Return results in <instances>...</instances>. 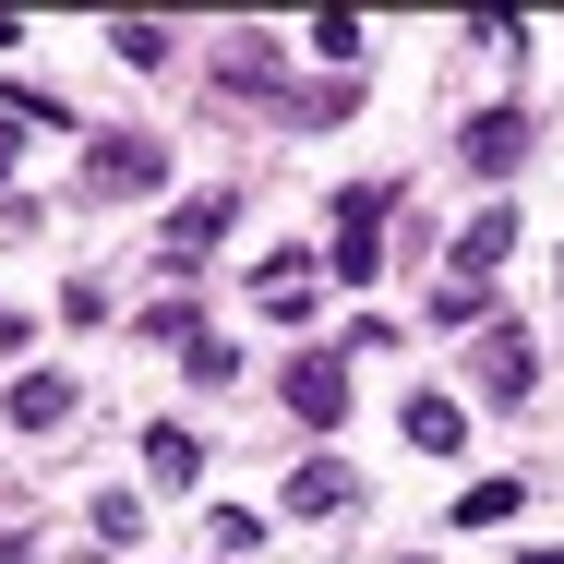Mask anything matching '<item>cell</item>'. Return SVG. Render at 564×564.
I'll list each match as a JSON object with an SVG mask.
<instances>
[{"label": "cell", "mask_w": 564, "mask_h": 564, "mask_svg": "<svg viewBox=\"0 0 564 564\" xmlns=\"http://www.w3.org/2000/svg\"><path fill=\"white\" fill-rule=\"evenodd\" d=\"M348 384H360L348 348H301V360H289V421H301V433H337V421H348Z\"/></svg>", "instance_id": "1"}, {"label": "cell", "mask_w": 564, "mask_h": 564, "mask_svg": "<svg viewBox=\"0 0 564 564\" xmlns=\"http://www.w3.org/2000/svg\"><path fill=\"white\" fill-rule=\"evenodd\" d=\"M372 240H384V193H348V205H337V252H325V276L372 289V276H384V252H372Z\"/></svg>", "instance_id": "2"}, {"label": "cell", "mask_w": 564, "mask_h": 564, "mask_svg": "<svg viewBox=\"0 0 564 564\" xmlns=\"http://www.w3.org/2000/svg\"><path fill=\"white\" fill-rule=\"evenodd\" d=\"M228 228V193H193V205H169V228H156V264H205Z\"/></svg>", "instance_id": "3"}, {"label": "cell", "mask_w": 564, "mask_h": 564, "mask_svg": "<svg viewBox=\"0 0 564 564\" xmlns=\"http://www.w3.org/2000/svg\"><path fill=\"white\" fill-rule=\"evenodd\" d=\"M456 156H468L480 181H505V169L529 156V120H517V109H480V120H468V132H456Z\"/></svg>", "instance_id": "4"}, {"label": "cell", "mask_w": 564, "mask_h": 564, "mask_svg": "<svg viewBox=\"0 0 564 564\" xmlns=\"http://www.w3.org/2000/svg\"><path fill=\"white\" fill-rule=\"evenodd\" d=\"M144 480H156V492H193V480H205V433L156 421V433H144Z\"/></svg>", "instance_id": "5"}, {"label": "cell", "mask_w": 564, "mask_h": 564, "mask_svg": "<svg viewBox=\"0 0 564 564\" xmlns=\"http://www.w3.org/2000/svg\"><path fill=\"white\" fill-rule=\"evenodd\" d=\"M505 252H517V217H505V205H480V217L456 228V276H480V289H492V264H505Z\"/></svg>", "instance_id": "6"}, {"label": "cell", "mask_w": 564, "mask_h": 564, "mask_svg": "<svg viewBox=\"0 0 564 564\" xmlns=\"http://www.w3.org/2000/svg\"><path fill=\"white\" fill-rule=\"evenodd\" d=\"M409 445H421V456H456V445H468V409L421 384V397H409Z\"/></svg>", "instance_id": "7"}, {"label": "cell", "mask_w": 564, "mask_h": 564, "mask_svg": "<svg viewBox=\"0 0 564 564\" xmlns=\"http://www.w3.org/2000/svg\"><path fill=\"white\" fill-rule=\"evenodd\" d=\"M480 397H529V337H517V325L480 337Z\"/></svg>", "instance_id": "8"}, {"label": "cell", "mask_w": 564, "mask_h": 564, "mask_svg": "<svg viewBox=\"0 0 564 564\" xmlns=\"http://www.w3.org/2000/svg\"><path fill=\"white\" fill-rule=\"evenodd\" d=\"M85 181H97V193H144V181H156V144H132V132H109Z\"/></svg>", "instance_id": "9"}, {"label": "cell", "mask_w": 564, "mask_h": 564, "mask_svg": "<svg viewBox=\"0 0 564 564\" xmlns=\"http://www.w3.org/2000/svg\"><path fill=\"white\" fill-rule=\"evenodd\" d=\"M252 301H264L276 325H301V313H313V264H264V276H252Z\"/></svg>", "instance_id": "10"}, {"label": "cell", "mask_w": 564, "mask_h": 564, "mask_svg": "<svg viewBox=\"0 0 564 564\" xmlns=\"http://www.w3.org/2000/svg\"><path fill=\"white\" fill-rule=\"evenodd\" d=\"M61 409H73V384H61V372H24V384H12V433H48Z\"/></svg>", "instance_id": "11"}, {"label": "cell", "mask_w": 564, "mask_h": 564, "mask_svg": "<svg viewBox=\"0 0 564 564\" xmlns=\"http://www.w3.org/2000/svg\"><path fill=\"white\" fill-rule=\"evenodd\" d=\"M217 85L228 97H264V85H276V36H240V48L217 61Z\"/></svg>", "instance_id": "12"}, {"label": "cell", "mask_w": 564, "mask_h": 564, "mask_svg": "<svg viewBox=\"0 0 564 564\" xmlns=\"http://www.w3.org/2000/svg\"><path fill=\"white\" fill-rule=\"evenodd\" d=\"M289 505H301V517H337V505H348V468H337V456H301Z\"/></svg>", "instance_id": "13"}, {"label": "cell", "mask_w": 564, "mask_h": 564, "mask_svg": "<svg viewBox=\"0 0 564 564\" xmlns=\"http://www.w3.org/2000/svg\"><path fill=\"white\" fill-rule=\"evenodd\" d=\"M505 517H517V480H468L456 492V529H505Z\"/></svg>", "instance_id": "14"}, {"label": "cell", "mask_w": 564, "mask_h": 564, "mask_svg": "<svg viewBox=\"0 0 564 564\" xmlns=\"http://www.w3.org/2000/svg\"><path fill=\"white\" fill-rule=\"evenodd\" d=\"M480 313H492V289H480V276H445V289H433V325H480Z\"/></svg>", "instance_id": "15"}, {"label": "cell", "mask_w": 564, "mask_h": 564, "mask_svg": "<svg viewBox=\"0 0 564 564\" xmlns=\"http://www.w3.org/2000/svg\"><path fill=\"white\" fill-rule=\"evenodd\" d=\"M109 48H120V61H132V73H156V61H169V24H120Z\"/></svg>", "instance_id": "16"}, {"label": "cell", "mask_w": 564, "mask_h": 564, "mask_svg": "<svg viewBox=\"0 0 564 564\" xmlns=\"http://www.w3.org/2000/svg\"><path fill=\"white\" fill-rule=\"evenodd\" d=\"M205 541H217V553H252V541H264V517H240V505H217V517H205Z\"/></svg>", "instance_id": "17"}, {"label": "cell", "mask_w": 564, "mask_h": 564, "mask_svg": "<svg viewBox=\"0 0 564 564\" xmlns=\"http://www.w3.org/2000/svg\"><path fill=\"white\" fill-rule=\"evenodd\" d=\"M0 181H12V120H0Z\"/></svg>", "instance_id": "18"}]
</instances>
